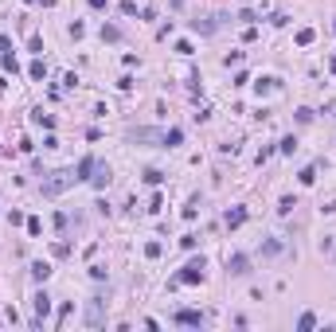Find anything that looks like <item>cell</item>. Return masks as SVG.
<instances>
[{"label":"cell","instance_id":"obj_17","mask_svg":"<svg viewBox=\"0 0 336 332\" xmlns=\"http://www.w3.org/2000/svg\"><path fill=\"white\" fill-rule=\"evenodd\" d=\"M254 90H258V94H270V90H274V78H258Z\"/></svg>","mask_w":336,"mask_h":332},{"label":"cell","instance_id":"obj_11","mask_svg":"<svg viewBox=\"0 0 336 332\" xmlns=\"http://www.w3.org/2000/svg\"><path fill=\"white\" fill-rule=\"evenodd\" d=\"M317 250H321V254H325V258H333V262H336V234H325V238H321V246H317Z\"/></svg>","mask_w":336,"mask_h":332},{"label":"cell","instance_id":"obj_23","mask_svg":"<svg viewBox=\"0 0 336 332\" xmlns=\"http://www.w3.org/2000/svg\"><path fill=\"white\" fill-rule=\"evenodd\" d=\"M333 32H336V24H333Z\"/></svg>","mask_w":336,"mask_h":332},{"label":"cell","instance_id":"obj_14","mask_svg":"<svg viewBox=\"0 0 336 332\" xmlns=\"http://www.w3.org/2000/svg\"><path fill=\"white\" fill-rule=\"evenodd\" d=\"M262 254H266V258H274V254H281V242H278V238H270V242L262 246Z\"/></svg>","mask_w":336,"mask_h":332},{"label":"cell","instance_id":"obj_19","mask_svg":"<svg viewBox=\"0 0 336 332\" xmlns=\"http://www.w3.org/2000/svg\"><path fill=\"white\" fill-rule=\"evenodd\" d=\"M180 137H184L180 129H168V133H165V145H180Z\"/></svg>","mask_w":336,"mask_h":332},{"label":"cell","instance_id":"obj_7","mask_svg":"<svg viewBox=\"0 0 336 332\" xmlns=\"http://www.w3.org/2000/svg\"><path fill=\"white\" fill-rule=\"evenodd\" d=\"M223 223H227V231L242 227V223H246V207H235V211H227V215H223Z\"/></svg>","mask_w":336,"mask_h":332},{"label":"cell","instance_id":"obj_5","mask_svg":"<svg viewBox=\"0 0 336 332\" xmlns=\"http://www.w3.org/2000/svg\"><path fill=\"white\" fill-rule=\"evenodd\" d=\"M227 270H231L235 277L250 274V258H246V254H231V258H227Z\"/></svg>","mask_w":336,"mask_h":332},{"label":"cell","instance_id":"obj_3","mask_svg":"<svg viewBox=\"0 0 336 332\" xmlns=\"http://www.w3.org/2000/svg\"><path fill=\"white\" fill-rule=\"evenodd\" d=\"M82 321H86V329H102V325H106V305H102V297H90V301H86Z\"/></svg>","mask_w":336,"mask_h":332},{"label":"cell","instance_id":"obj_9","mask_svg":"<svg viewBox=\"0 0 336 332\" xmlns=\"http://www.w3.org/2000/svg\"><path fill=\"white\" fill-rule=\"evenodd\" d=\"M129 141H165V133H157V129H133Z\"/></svg>","mask_w":336,"mask_h":332},{"label":"cell","instance_id":"obj_22","mask_svg":"<svg viewBox=\"0 0 336 332\" xmlns=\"http://www.w3.org/2000/svg\"><path fill=\"white\" fill-rule=\"evenodd\" d=\"M4 51H8V35H0V55H4Z\"/></svg>","mask_w":336,"mask_h":332},{"label":"cell","instance_id":"obj_6","mask_svg":"<svg viewBox=\"0 0 336 332\" xmlns=\"http://www.w3.org/2000/svg\"><path fill=\"white\" fill-rule=\"evenodd\" d=\"M90 184L102 192L106 184H110V165H102V161H94V176H90Z\"/></svg>","mask_w":336,"mask_h":332},{"label":"cell","instance_id":"obj_1","mask_svg":"<svg viewBox=\"0 0 336 332\" xmlns=\"http://www.w3.org/2000/svg\"><path fill=\"white\" fill-rule=\"evenodd\" d=\"M78 184V176H74V168H59V172H51L47 180H43V196L47 199H59L67 188H74Z\"/></svg>","mask_w":336,"mask_h":332},{"label":"cell","instance_id":"obj_20","mask_svg":"<svg viewBox=\"0 0 336 332\" xmlns=\"http://www.w3.org/2000/svg\"><path fill=\"white\" fill-rule=\"evenodd\" d=\"M145 254L149 258H161V242H145Z\"/></svg>","mask_w":336,"mask_h":332},{"label":"cell","instance_id":"obj_8","mask_svg":"<svg viewBox=\"0 0 336 332\" xmlns=\"http://www.w3.org/2000/svg\"><path fill=\"white\" fill-rule=\"evenodd\" d=\"M74 176H78V184H82V180H90V176H94V157H82L78 168H74Z\"/></svg>","mask_w":336,"mask_h":332},{"label":"cell","instance_id":"obj_18","mask_svg":"<svg viewBox=\"0 0 336 332\" xmlns=\"http://www.w3.org/2000/svg\"><path fill=\"white\" fill-rule=\"evenodd\" d=\"M102 39H121V32H117L113 24H102Z\"/></svg>","mask_w":336,"mask_h":332},{"label":"cell","instance_id":"obj_2","mask_svg":"<svg viewBox=\"0 0 336 332\" xmlns=\"http://www.w3.org/2000/svg\"><path fill=\"white\" fill-rule=\"evenodd\" d=\"M203 270H207V262H203V258H192L180 274L172 277V285H200V281H203Z\"/></svg>","mask_w":336,"mask_h":332},{"label":"cell","instance_id":"obj_13","mask_svg":"<svg viewBox=\"0 0 336 332\" xmlns=\"http://www.w3.org/2000/svg\"><path fill=\"white\" fill-rule=\"evenodd\" d=\"M313 325H317V317H313V313H301V321H297V329H301V332H309Z\"/></svg>","mask_w":336,"mask_h":332},{"label":"cell","instance_id":"obj_15","mask_svg":"<svg viewBox=\"0 0 336 332\" xmlns=\"http://www.w3.org/2000/svg\"><path fill=\"white\" fill-rule=\"evenodd\" d=\"M297 43L309 47V43H313V28H301V32H297Z\"/></svg>","mask_w":336,"mask_h":332},{"label":"cell","instance_id":"obj_10","mask_svg":"<svg viewBox=\"0 0 336 332\" xmlns=\"http://www.w3.org/2000/svg\"><path fill=\"white\" fill-rule=\"evenodd\" d=\"M47 313H51V297L47 293H35V321H43Z\"/></svg>","mask_w":336,"mask_h":332},{"label":"cell","instance_id":"obj_12","mask_svg":"<svg viewBox=\"0 0 336 332\" xmlns=\"http://www.w3.org/2000/svg\"><path fill=\"white\" fill-rule=\"evenodd\" d=\"M32 277H35V281H47V277H51V266H47V262H32Z\"/></svg>","mask_w":336,"mask_h":332},{"label":"cell","instance_id":"obj_16","mask_svg":"<svg viewBox=\"0 0 336 332\" xmlns=\"http://www.w3.org/2000/svg\"><path fill=\"white\" fill-rule=\"evenodd\" d=\"M28 74H32V78H43V74H47V66H43V63H39V59H35V63H32V66H28Z\"/></svg>","mask_w":336,"mask_h":332},{"label":"cell","instance_id":"obj_4","mask_svg":"<svg viewBox=\"0 0 336 332\" xmlns=\"http://www.w3.org/2000/svg\"><path fill=\"white\" fill-rule=\"evenodd\" d=\"M176 325L200 329V325H207V317H203V313H196V309H180V313H176Z\"/></svg>","mask_w":336,"mask_h":332},{"label":"cell","instance_id":"obj_21","mask_svg":"<svg viewBox=\"0 0 336 332\" xmlns=\"http://www.w3.org/2000/svg\"><path fill=\"white\" fill-rule=\"evenodd\" d=\"M106 4H110V0H90V8H106Z\"/></svg>","mask_w":336,"mask_h":332}]
</instances>
